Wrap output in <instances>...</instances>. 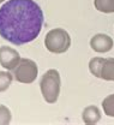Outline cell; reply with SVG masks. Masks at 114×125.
Instances as JSON below:
<instances>
[{
	"instance_id": "cell-1",
	"label": "cell",
	"mask_w": 114,
	"mask_h": 125,
	"mask_svg": "<svg viewBox=\"0 0 114 125\" xmlns=\"http://www.w3.org/2000/svg\"><path fill=\"white\" fill-rule=\"evenodd\" d=\"M43 21L34 0H7L0 7V36L16 46L29 43L40 35Z\"/></svg>"
},
{
	"instance_id": "cell-2",
	"label": "cell",
	"mask_w": 114,
	"mask_h": 125,
	"mask_svg": "<svg viewBox=\"0 0 114 125\" xmlns=\"http://www.w3.org/2000/svg\"><path fill=\"white\" fill-rule=\"evenodd\" d=\"M60 87H61V79L60 73L55 69H50L43 73L40 81V89L41 94L46 102L55 104L60 95Z\"/></svg>"
},
{
	"instance_id": "cell-3",
	"label": "cell",
	"mask_w": 114,
	"mask_h": 125,
	"mask_svg": "<svg viewBox=\"0 0 114 125\" xmlns=\"http://www.w3.org/2000/svg\"><path fill=\"white\" fill-rule=\"evenodd\" d=\"M45 46L50 53L63 54L67 52V49L71 46V37L65 29L55 28L46 34Z\"/></svg>"
},
{
	"instance_id": "cell-4",
	"label": "cell",
	"mask_w": 114,
	"mask_h": 125,
	"mask_svg": "<svg viewBox=\"0 0 114 125\" xmlns=\"http://www.w3.org/2000/svg\"><path fill=\"white\" fill-rule=\"evenodd\" d=\"M12 71H13V77L17 82L24 84H31L33 82H35L38 73L36 62L28 58L20 59V62H18V65Z\"/></svg>"
},
{
	"instance_id": "cell-5",
	"label": "cell",
	"mask_w": 114,
	"mask_h": 125,
	"mask_svg": "<svg viewBox=\"0 0 114 125\" xmlns=\"http://www.w3.org/2000/svg\"><path fill=\"white\" fill-rule=\"evenodd\" d=\"M20 55L16 49L11 48L9 46L0 47V65L5 67L6 70L11 71L18 65L20 62Z\"/></svg>"
},
{
	"instance_id": "cell-6",
	"label": "cell",
	"mask_w": 114,
	"mask_h": 125,
	"mask_svg": "<svg viewBox=\"0 0 114 125\" xmlns=\"http://www.w3.org/2000/svg\"><path fill=\"white\" fill-rule=\"evenodd\" d=\"M114 46L113 39L107 34H96L90 39V47L97 53H107Z\"/></svg>"
},
{
	"instance_id": "cell-7",
	"label": "cell",
	"mask_w": 114,
	"mask_h": 125,
	"mask_svg": "<svg viewBox=\"0 0 114 125\" xmlns=\"http://www.w3.org/2000/svg\"><path fill=\"white\" fill-rule=\"evenodd\" d=\"M82 120L88 125H95L101 120V111L98 107L90 105L83 109L82 112Z\"/></svg>"
},
{
	"instance_id": "cell-8",
	"label": "cell",
	"mask_w": 114,
	"mask_h": 125,
	"mask_svg": "<svg viewBox=\"0 0 114 125\" xmlns=\"http://www.w3.org/2000/svg\"><path fill=\"white\" fill-rule=\"evenodd\" d=\"M100 78L104 81H114V58H104Z\"/></svg>"
},
{
	"instance_id": "cell-9",
	"label": "cell",
	"mask_w": 114,
	"mask_h": 125,
	"mask_svg": "<svg viewBox=\"0 0 114 125\" xmlns=\"http://www.w3.org/2000/svg\"><path fill=\"white\" fill-rule=\"evenodd\" d=\"M94 5L102 13H114V0H94Z\"/></svg>"
},
{
	"instance_id": "cell-10",
	"label": "cell",
	"mask_w": 114,
	"mask_h": 125,
	"mask_svg": "<svg viewBox=\"0 0 114 125\" xmlns=\"http://www.w3.org/2000/svg\"><path fill=\"white\" fill-rule=\"evenodd\" d=\"M103 60H104V58H101V57H94L93 59H90V62H89V71H90V73L94 77L100 78Z\"/></svg>"
},
{
	"instance_id": "cell-11",
	"label": "cell",
	"mask_w": 114,
	"mask_h": 125,
	"mask_svg": "<svg viewBox=\"0 0 114 125\" xmlns=\"http://www.w3.org/2000/svg\"><path fill=\"white\" fill-rule=\"evenodd\" d=\"M13 73L7 71H0V93L7 90L13 81Z\"/></svg>"
},
{
	"instance_id": "cell-12",
	"label": "cell",
	"mask_w": 114,
	"mask_h": 125,
	"mask_svg": "<svg viewBox=\"0 0 114 125\" xmlns=\"http://www.w3.org/2000/svg\"><path fill=\"white\" fill-rule=\"evenodd\" d=\"M102 108L106 115L114 118V94L108 95L102 101Z\"/></svg>"
},
{
	"instance_id": "cell-13",
	"label": "cell",
	"mask_w": 114,
	"mask_h": 125,
	"mask_svg": "<svg viewBox=\"0 0 114 125\" xmlns=\"http://www.w3.org/2000/svg\"><path fill=\"white\" fill-rule=\"evenodd\" d=\"M12 119L11 111L4 105H0V125H9Z\"/></svg>"
},
{
	"instance_id": "cell-14",
	"label": "cell",
	"mask_w": 114,
	"mask_h": 125,
	"mask_svg": "<svg viewBox=\"0 0 114 125\" xmlns=\"http://www.w3.org/2000/svg\"><path fill=\"white\" fill-rule=\"evenodd\" d=\"M4 1H5V0H0V4H1V2H4Z\"/></svg>"
}]
</instances>
